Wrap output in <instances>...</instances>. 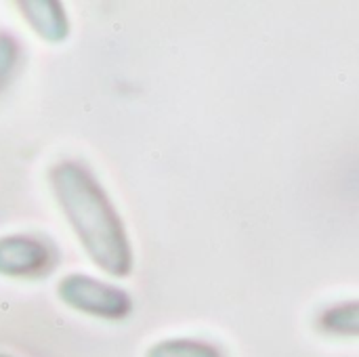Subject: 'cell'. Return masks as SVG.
Masks as SVG:
<instances>
[{
	"label": "cell",
	"mask_w": 359,
	"mask_h": 357,
	"mask_svg": "<svg viewBox=\"0 0 359 357\" xmlns=\"http://www.w3.org/2000/svg\"><path fill=\"white\" fill-rule=\"evenodd\" d=\"M48 189L88 261L105 276L124 280L135 250L122 215L97 175L78 160H59L46 173Z\"/></svg>",
	"instance_id": "1"
},
{
	"label": "cell",
	"mask_w": 359,
	"mask_h": 357,
	"mask_svg": "<svg viewBox=\"0 0 359 357\" xmlns=\"http://www.w3.org/2000/svg\"><path fill=\"white\" fill-rule=\"evenodd\" d=\"M55 295L67 309L103 322H122L130 318L135 309L128 290L88 274H67L59 278Z\"/></svg>",
	"instance_id": "2"
},
{
	"label": "cell",
	"mask_w": 359,
	"mask_h": 357,
	"mask_svg": "<svg viewBox=\"0 0 359 357\" xmlns=\"http://www.w3.org/2000/svg\"><path fill=\"white\" fill-rule=\"evenodd\" d=\"M57 261L59 257L55 246L40 236H0V278L38 282L55 271Z\"/></svg>",
	"instance_id": "3"
},
{
	"label": "cell",
	"mask_w": 359,
	"mask_h": 357,
	"mask_svg": "<svg viewBox=\"0 0 359 357\" xmlns=\"http://www.w3.org/2000/svg\"><path fill=\"white\" fill-rule=\"evenodd\" d=\"M27 27L46 44H63L72 34L65 6L57 0H17L13 4Z\"/></svg>",
	"instance_id": "4"
},
{
	"label": "cell",
	"mask_w": 359,
	"mask_h": 357,
	"mask_svg": "<svg viewBox=\"0 0 359 357\" xmlns=\"http://www.w3.org/2000/svg\"><path fill=\"white\" fill-rule=\"evenodd\" d=\"M316 328L326 337L359 339V299L328 305L316 318Z\"/></svg>",
	"instance_id": "5"
},
{
	"label": "cell",
	"mask_w": 359,
	"mask_h": 357,
	"mask_svg": "<svg viewBox=\"0 0 359 357\" xmlns=\"http://www.w3.org/2000/svg\"><path fill=\"white\" fill-rule=\"evenodd\" d=\"M143 357H227L217 343L194 337H170L151 343Z\"/></svg>",
	"instance_id": "6"
},
{
	"label": "cell",
	"mask_w": 359,
	"mask_h": 357,
	"mask_svg": "<svg viewBox=\"0 0 359 357\" xmlns=\"http://www.w3.org/2000/svg\"><path fill=\"white\" fill-rule=\"evenodd\" d=\"M17 61H19V42L11 34L0 32V88L13 80Z\"/></svg>",
	"instance_id": "7"
},
{
	"label": "cell",
	"mask_w": 359,
	"mask_h": 357,
	"mask_svg": "<svg viewBox=\"0 0 359 357\" xmlns=\"http://www.w3.org/2000/svg\"><path fill=\"white\" fill-rule=\"evenodd\" d=\"M0 357H15V356H11V353H2V351H0Z\"/></svg>",
	"instance_id": "8"
}]
</instances>
